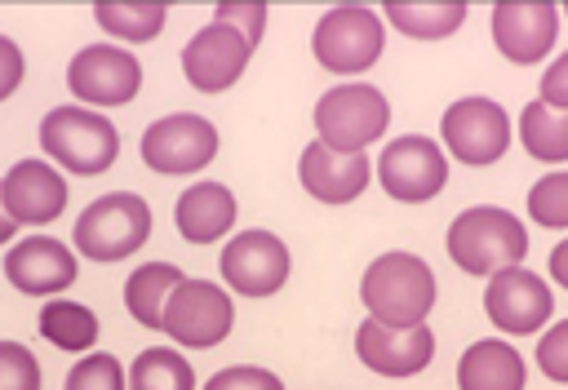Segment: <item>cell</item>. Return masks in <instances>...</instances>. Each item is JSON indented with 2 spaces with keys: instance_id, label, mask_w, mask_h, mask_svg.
<instances>
[{
  "instance_id": "obj_24",
  "label": "cell",
  "mask_w": 568,
  "mask_h": 390,
  "mask_svg": "<svg viewBox=\"0 0 568 390\" xmlns=\"http://www.w3.org/2000/svg\"><path fill=\"white\" fill-rule=\"evenodd\" d=\"M40 337L53 341L58 350L80 355V350H89V346L98 341V319H93V310L80 306V301H49V306L40 310Z\"/></svg>"
},
{
  "instance_id": "obj_22",
  "label": "cell",
  "mask_w": 568,
  "mask_h": 390,
  "mask_svg": "<svg viewBox=\"0 0 568 390\" xmlns=\"http://www.w3.org/2000/svg\"><path fill=\"white\" fill-rule=\"evenodd\" d=\"M182 279H186V275H182L173 261H146V266H138V270L129 275V284H124V306H129V315H133L142 328H160L164 301H169V292H173Z\"/></svg>"
},
{
  "instance_id": "obj_32",
  "label": "cell",
  "mask_w": 568,
  "mask_h": 390,
  "mask_svg": "<svg viewBox=\"0 0 568 390\" xmlns=\"http://www.w3.org/2000/svg\"><path fill=\"white\" fill-rule=\"evenodd\" d=\"M213 22H226V27H235V31L248 40V49H257V40H262V27H266V4H217Z\"/></svg>"
},
{
  "instance_id": "obj_4",
  "label": "cell",
  "mask_w": 568,
  "mask_h": 390,
  "mask_svg": "<svg viewBox=\"0 0 568 390\" xmlns=\"http://www.w3.org/2000/svg\"><path fill=\"white\" fill-rule=\"evenodd\" d=\"M151 235V208L142 195L133 191H111V195H98L80 217H75V248L93 261H120L129 257L133 248H142Z\"/></svg>"
},
{
  "instance_id": "obj_35",
  "label": "cell",
  "mask_w": 568,
  "mask_h": 390,
  "mask_svg": "<svg viewBox=\"0 0 568 390\" xmlns=\"http://www.w3.org/2000/svg\"><path fill=\"white\" fill-rule=\"evenodd\" d=\"M18 84H22V49H18L9 35H0V102H4Z\"/></svg>"
},
{
  "instance_id": "obj_31",
  "label": "cell",
  "mask_w": 568,
  "mask_h": 390,
  "mask_svg": "<svg viewBox=\"0 0 568 390\" xmlns=\"http://www.w3.org/2000/svg\"><path fill=\"white\" fill-rule=\"evenodd\" d=\"M204 390H284V381L266 368H248V363H235V368H222L209 377Z\"/></svg>"
},
{
  "instance_id": "obj_5",
  "label": "cell",
  "mask_w": 568,
  "mask_h": 390,
  "mask_svg": "<svg viewBox=\"0 0 568 390\" xmlns=\"http://www.w3.org/2000/svg\"><path fill=\"white\" fill-rule=\"evenodd\" d=\"M390 106L382 98V89L373 84H337L315 102V142H324L337 155H355L368 142H377L386 133Z\"/></svg>"
},
{
  "instance_id": "obj_19",
  "label": "cell",
  "mask_w": 568,
  "mask_h": 390,
  "mask_svg": "<svg viewBox=\"0 0 568 390\" xmlns=\"http://www.w3.org/2000/svg\"><path fill=\"white\" fill-rule=\"evenodd\" d=\"M297 177H302L306 195H315L320 204H351V199L368 186L373 164H368L364 151L337 155V151H328L324 142H311V146L302 151V160H297Z\"/></svg>"
},
{
  "instance_id": "obj_34",
  "label": "cell",
  "mask_w": 568,
  "mask_h": 390,
  "mask_svg": "<svg viewBox=\"0 0 568 390\" xmlns=\"http://www.w3.org/2000/svg\"><path fill=\"white\" fill-rule=\"evenodd\" d=\"M541 102L550 111H568V53H559L550 62V71L541 75Z\"/></svg>"
},
{
  "instance_id": "obj_1",
  "label": "cell",
  "mask_w": 568,
  "mask_h": 390,
  "mask_svg": "<svg viewBox=\"0 0 568 390\" xmlns=\"http://www.w3.org/2000/svg\"><path fill=\"white\" fill-rule=\"evenodd\" d=\"M359 301L386 328L426 324L435 306V275L417 253H382L359 279Z\"/></svg>"
},
{
  "instance_id": "obj_3",
  "label": "cell",
  "mask_w": 568,
  "mask_h": 390,
  "mask_svg": "<svg viewBox=\"0 0 568 390\" xmlns=\"http://www.w3.org/2000/svg\"><path fill=\"white\" fill-rule=\"evenodd\" d=\"M40 146L49 160L71 168L75 177L106 173L120 155V133L106 115L84 111V106H53L40 120Z\"/></svg>"
},
{
  "instance_id": "obj_18",
  "label": "cell",
  "mask_w": 568,
  "mask_h": 390,
  "mask_svg": "<svg viewBox=\"0 0 568 390\" xmlns=\"http://www.w3.org/2000/svg\"><path fill=\"white\" fill-rule=\"evenodd\" d=\"M559 35V9L555 4H497L493 9V40L506 62L532 66L550 53Z\"/></svg>"
},
{
  "instance_id": "obj_15",
  "label": "cell",
  "mask_w": 568,
  "mask_h": 390,
  "mask_svg": "<svg viewBox=\"0 0 568 390\" xmlns=\"http://www.w3.org/2000/svg\"><path fill=\"white\" fill-rule=\"evenodd\" d=\"M355 355L364 368H373L382 377H413L435 359V337L426 324L386 328L377 319H364L355 332Z\"/></svg>"
},
{
  "instance_id": "obj_23",
  "label": "cell",
  "mask_w": 568,
  "mask_h": 390,
  "mask_svg": "<svg viewBox=\"0 0 568 390\" xmlns=\"http://www.w3.org/2000/svg\"><path fill=\"white\" fill-rule=\"evenodd\" d=\"M519 137H524V151L532 160H546V164H564L568 160V115L550 111L546 102H528L524 106Z\"/></svg>"
},
{
  "instance_id": "obj_9",
  "label": "cell",
  "mask_w": 568,
  "mask_h": 390,
  "mask_svg": "<svg viewBox=\"0 0 568 390\" xmlns=\"http://www.w3.org/2000/svg\"><path fill=\"white\" fill-rule=\"evenodd\" d=\"M439 133H444L448 151L470 168H484V164L501 160L506 146H510V120L493 98H457L444 111Z\"/></svg>"
},
{
  "instance_id": "obj_7",
  "label": "cell",
  "mask_w": 568,
  "mask_h": 390,
  "mask_svg": "<svg viewBox=\"0 0 568 390\" xmlns=\"http://www.w3.org/2000/svg\"><path fill=\"white\" fill-rule=\"evenodd\" d=\"M235 324V310H231V297L209 284V279H182L169 301H164V319L160 328L178 341V346H191V350H204V346H217Z\"/></svg>"
},
{
  "instance_id": "obj_25",
  "label": "cell",
  "mask_w": 568,
  "mask_h": 390,
  "mask_svg": "<svg viewBox=\"0 0 568 390\" xmlns=\"http://www.w3.org/2000/svg\"><path fill=\"white\" fill-rule=\"evenodd\" d=\"M129 390H195V372H191V363L178 350L151 346V350H142L133 359Z\"/></svg>"
},
{
  "instance_id": "obj_12",
  "label": "cell",
  "mask_w": 568,
  "mask_h": 390,
  "mask_svg": "<svg viewBox=\"0 0 568 390\" xmlns=\"http://www.w3.org/2000/svg\"><path fill=\"white\" fill-rule=\"evenodd\" d=\"M484 310L501 332L524 337V332H537L550 319L555 297H550V284H541V275H532L528 266H506V270L488 275Z\"/></svg>"
},
{
  "instance_id": "obj_30",
  "label": "cell",
  "mask_w": 568,
  "mask_h": 390,
  "mask_svg": "<svg viewBox=\"0 0 568 390\" xmlns=\"http://www.w3.org/2000/svg\"><path fill=\"white\" fill-rule=\"evenodd\" d=\"M0 390H40V363L22 341H0Z\"/></svg>"
},
{
  "instance_id": "obj_27",
  "label": "cell",
  "mask_w": 568,
  "mask_h": 390,
  "mask_svg": "<svg viewBox=\"0 0 568 390\" xmlns=\"http://www.w3.org/2000/svg\"><path fill=\"white\" fill-rule=\"evenodd\" d=\"M386 18L413 40H444L466 22V4H386Z\"/></svg>"
},
{
  "instance_id": "obj_33",
  "label": "cell",
  "mask_w": 568,
  "mask_h": 390,
  "mask_svg": "<svg viewBox=\"0 0 568 390\" xmlns=\"http://www.w3.org/2000/svg\"><path fill=\"white\" fill-rule=\"evenodd\" d=\"M564 346H568V324H555L546 337H541V346H537V368L550 377V381H568V355H564Z\"/></svg>"
},
{
  "instance_id": "obj_29",
  "label": "cell",
  "mask_w": 568,
  "mask_h": 390,
  "mask_svg": "<svg viewBox=\"0 0 568 390\" xmlns=\"http://www.w3.org/2000/svg\"><path fill=\"white\" fill-rule=\"evenodd\" d=\"M62 390H129V386H124L115 355H84L80 363H71Z\"/></svg>"
},
{
  "instance_id": "obj_14",
  "label": "cell",
  "mask_w": 568,
  "mask_h": 390,
  "mask_svg": "<svg viewBox=\"0 0 568 390\" xmlns=\"http://www.w3.org/2000/svg\"><path fill=\"white\" fill-rule=\"evenodd\" d=\"M248 53H253V49H248V40H244L235 27L209 22V27H200V31L186 40V49H182V71H186L191 89H200V93H222V89H231V84L244 75Z\"/></svg>"
},
{
  "instance_id": "obj_36",
  "label": "cell",
  "mask_w": 568,
  "mask_h": 390,
  "mask_svg": "<svg viewBox=\"0 0 568 390\" xmlns=\"http://www.w3.org/2000/svg\"><path fill=\"white\" fill-rule=\"evenodd\" d=\"M550 275H555V284H568V244L550 248Z\"/></svg>"
},
{
  "instance_id": "obj_17",
  "label": "cell",
  "mask_w": 568,
  "mask_h": 390,
  "mask_svg": "<svg viewBox=\"0 0 568 390\" xmlns=\"http://www.w3.org/2000/svg\"><path fill=\"white\" fill-rule=\"evenodd\" d=\"M4 275L27 297H49L75 284V253L62 239L31 235L4 253Z\"/></svg>"
},
{
  "instance_id": "obj_21",
  "label": "cell",
  "mask_w": 568,
  "mask_h": 390,
  "mask_svg": "<svg viewBox=\"0 0 568 390\" xmlns=\"http://www.w3.org/2000/svg\"><path fill=\"white\" fill-rule=\"evenodd\" d=\"M524 359L515 346L484 337L457 359V390H524Z\"/></svg>"
},
{
  "instance_id": "obj_26",
  "label": "cell",
  "mask_w": 568,
  "mask_h": 390,
  "mask_svg": "<svg viewBox=\"0 0 568 390\" xmlns=\"http://www.w3.org/2000/svg\"><path fill=\"white\" fill-rule=\"evenodd\" d=\"M93 18H98V27L106 31V35H120V40H129V44H146V40H155L160 35V27H164V4H120V0H102L98 9H93Z\"/></svg>"
},
{
  "instance_id": "obj_6",
  "label": "cell",
  "mask_w": 568,
  "mask_h": 390,
  "mask_svg": "<svg viewBox=\"0 0 568 390\" xmlns=\"http://www.w3.org/2000/svg\"><path fill=\"white\" fill-rule=\"evenodd\" d=\"M382 18L364 4H337L328 9L315 31H311V53L324 71L333 75H355V71H368L382 53Z\"/></svg>"
},
{
  "instance_id": "obj_20",
  "label": "cell",
  "mask_w": 568,
  "mask_h": 390,
  "mask_svg": "<svg viewBox=\"0 0 568 390\" xmlns=\"http://www.w3.org/2000/svg\"><path fill=\"white\" fill-rule=\"evenodd\" d=\"M235 222V195L222 182H195L178 195L173 208V226L186 244H213L217 235H226Z\"/></svg>"
},
{
  "instance_id": "obj_11",
  "label": "cell",
  "mask_w": 568,
  "mask_h": 390,
  "mask_svg": "<svg viewBox=\"0 0 568 390\" xmlns=\"http://www.w3.org/2000/svg\"><path fill=\"white\" fill-rule=\"evenodd\" d=\"M67 84L89 106H124L142 89V66H138V58L129 49L84 44L67 66Z\"/></svg>"
},
{
  "instance_id": "obj_10",
  "label": "cell",
  "mask_w": 568,
  "mask_h": 390,
  "mask_svg": "<svg viewBox=\"0 0 568 390\" xmlns=\"http://www.w3.org/2000/svg\"><path fill=\"white\" fill-rule=\"evenodd\" d=\"M377 182L390 199L399 204H422V199H435L448 182V164H444V151L430 142V137H395L386 142L382 160H377Z\"/></svg>"
},
{
  "instance_id": "obj_16",
  "label": "cell",
  "mask_w": 568,
  "mask_h": 390,
  "mask_svg": "<svg viewBox=\"0 0 568 390\" xmlns=\"http://www.w3.org/2000/svg\"><path fill=\"white\" fill-rule=\"evenodd\" d=\"M0 199L13 222L44 226L67 208V177L44 160H18L0 177Z\"/></svg>"
},
{
  "instance_id": "obj_28",
  "label": "cell",
  "mask_w": 568,
  "mask_h": 390,
  "mask_svg": "<svg viewBox=\"0 0 568 390\" xmlns=\"http://www.w3.org/2000/svg\"><path fill=\"white\" fill-rule=\"evenodd\" d=\"M528 213L537 226L564 230L568 226V173H546L532 191H528Z\"/></svg>"
},
{
  "instance_id": "obj_8",
  "label": "cell",
  "mask_w": 568,
  "mask_h": 390,
  "mask_svg": "<svg viewBox=\"0 0 568 390\" xmlns=\"http://www.w3.org/2000/svg\"><path fill=\"white\" fill-rule=\"evenodd\" d=\"M138 146H142V164L146 168L169 173V177H182V173H200L217 155V129L204 115L178 111V115L155 120L142 133Z\"/></svg>"
},
{
  "instance_id": "obj_13",
  "label": "cell",
  "mask_w": 568,
  "mask_h": 390,
  "mask_svg": "<svg viewBox=\"0 0 568 390\" xmlns=\"http://www.w3.org/2000/svg\"><path fill=\"white\" fill-rule=\"evenodd\" d=\"M222 279L244 297H271L288 279V248L271 230H240L222 248Z\"/></svg>"
},
{
  "instance_id": "obj_2",
  "label": "cell",
  "mask_w": 568,
  "mask_h": 390,
  "mask_svg": "<svg viewBox=\"0 0 568 390\" xmlns=\"http://www.w3.org/2000/svg\"><path fill=\"white\" fill-rule=\"evenodd\" d=\"M528 253V230L515 213L479 204L453 217L448 226V257L466 275H497L506 266H519Z\"/></svg>"
},
{
  "instance_id": "obj_37",
  "label": "cell",
  "mask_w": 568,
  "mask_h": 390,
  "mask_svg": "<svg viewBox=\"0 0 568 390\" xmlns=\"http://www.w3.org/2000/svg\"><path fill=\"white\" fill-rule=\"evenodd\" d=\"M13 226H18V222H13L9 213H4V199H0V244H4L9 235H13Z\"/></svg>"
}]
</instances>
